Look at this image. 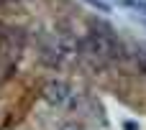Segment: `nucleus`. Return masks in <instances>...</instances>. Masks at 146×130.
<instances>
[{"instance_id":"nucleus-1","label":"nucleus","mask_w":146,"mask_h":130,"mask_svg":"<svg viewBox=\"0 0 146 130\" xmlns=\"http://www.w3.org/2000/svg\"><path fill=\"white\" fill-rule=\"evenodd\" d=\"M41 95H44V100H46L51 107H67V105H72V100H74V89H72L64 79H49V82L44 84Z\"/></svg>"},{"instance_id":"nucleus-2","label":"nucleus","mask_w":146,"mask_h":130,"mask_svg":"<svg viewBox=\"0 0 146 130\" xmlns=\"http://www.w3.org/2000/svg\"><path fill=\"white\" fill-rule=\"evenodd\" d=\"M126 5H128V8H133V10H139V13H144V15H146V0H126Z\"/></svg>"},{"instance_id":"nucleus-3","label":"nucleus","mask_w":146,"mask_h":130,"mask_svg":"<svg viewBox=\"0 0 146 130\" xmlns=\"http://www.w3.org/2000/svg\"><path fill=\"white\" fill-rule=\"evenodd\" d=\"M59 130H85V128H82V125H77V123H64Z\"/></svg>"},{"instance_id":"nucleus-4","label":"nucleus","mask_w":146,"mask_h":130,"mask_svg":"<svg viewBox=\"0 0 146 130\" xmlns=\"http://www.w3.org/2000/svg\"><path fill=\"white\" fill-rule=\"evenodd\" d=\"M123 128H126V130H136V123H126Z\"/></svg>"}]
</instances>
